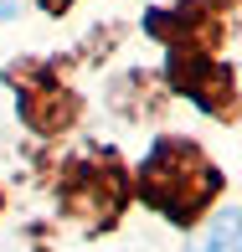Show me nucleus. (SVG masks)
<instances>
[{"label": "nucleus", "mask_w": 242, "mask_h": 252, "mask_svg": "<svg viewBox=\"0 0 242 252\" xmlns=\"http://www.w3.org/2000/svg\"><path fill=\"white\" fill-rule=\"evenodd\" d=\"M216 190H222V175H216L211 159L196 150V144H186V139L155 144V155H149L144 170H139V196L155 206V211H165L170 221H180V226H191Z\"/></svg>", "instance_id": "nucleus-1"}, {"label": "nucleus", "mask_w": 242, "mask_h": 252, "mask_svg": "<svg viewBox=\"0 0 242 252\" xmlns=\"http://www.w3.org/2000/svg\"><path fill=\"white\" fill-rule=\"evenodd\" d=\"M5 16H10V5H0V21H5Z\"/></svg>", "instance_id": "nucleus-3"}, {"label": "nucleus", "mask_w": 242, "mask_h": 252, "mask_svg": "<svg viewBox=\"0 0 242 252\" xmlns=\"http://www.w3.org/2000/svg\"><path fill=\"white\" fill-rule=\"evenodd\" d=\"M211 252H232V211H222V221H216V247Z\"/></svg>", "instance_id": "nucleus-2"}]
</instances>
